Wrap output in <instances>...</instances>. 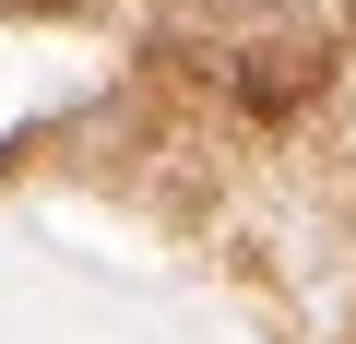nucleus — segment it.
<instances>
[{
	"mask_svg": "<svg viewBox=\"0 0 356 344\" xmlns=\"http://www.w3.org/2000/svg\"><path fill=\"white\" fill-rule=\"evenodd\" d=\"M321 72H332L321 36H297V48H250V60H238V107H250V119H297V107L321 95Z\"/></svg>",
	"mask_w": 356,
	"mask_h": 344,
	"instance_id": "1",
	"label": "nucleus"
},
{
	"mask_svg": "<svg viewBox=\"0 0 356 344\" xmlns=\"http://www.w3.org/2000/svg\"><path fill=\"white\" fill-rule=\"evenodd\" d=\"M24 13H72V0H24Z\"/></svg>",
	"mask_w": 356,
	"mask_h": 344,
	"instance_id": "2",
	"label": "nucleus"
}]
</instances>
